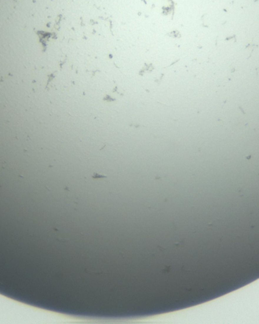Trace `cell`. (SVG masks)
Returning <instances> with one entry per match:
<instances>
[{
    "label": "cell",
    "mask_w": 259,
    "mask_h": 324,
    "mask_svg": "<svg viewBox=\"0 0 259 324\" xmlns=\"http://www.w3.org/2000/svg\"><path fill=\"white\" fill-rule=\"evenodd\" d=\"M107 176L102 175V174H97V173H94V174L92 176V179H99V178H106Z\"/></svg>",
    "instance_id": "6da1fadb"
}]
</instances>
